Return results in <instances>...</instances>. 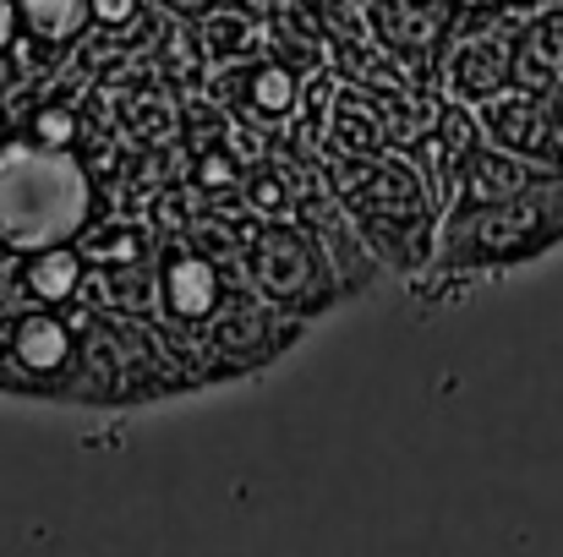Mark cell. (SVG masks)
I'll use <instances>...</instances> for the list:
<instances>
[{
	"instance_id": "1",
	"label": "cell",
	"mask_w": 563,
	"mask_h": 557,
	"mask_svg": "<svg viewBox=\"0 0 563 557\" xmlns=\"http://www.w3.org/2000/svg\"><path fill=\"white\" fill-rule=\"evenodd\" d=\"M88 176L60 148H0V246L5 252H49L66 246L88 224Z\"/></svg>"
},
{
	"instance_id": "3",
	"label": "cell",
	"mask_w": 563,
	"mask_h": 557,
	"mask_svg": "<svg viewBox=\"0 0 563 557\" xmlns=\"http://www.w3.org/2000/svg\"><path fill=\"white\" fill-rule=\"evenodd\" d=\"M176 371H187L181 361H170L165 339L132 318H93L77 334V377H71V399L66 404H148L165 399L176 388H187Z\"/></svg>"
},
{
	"instance_id": "2",
	"label": "cell",
	"mask_w": 563,
	"mask_h": 557,
	"mask_svg": "<svg viewBox=\"0 0 563 557\" xmlns=\"http://www.w3.org/2000/svg\"><path fill=\"white\" fill-rule=\"evenodd\" d=\"M563 241V186H537L493 202H454L438 230V268H504Z\"/></svg>"
},
{
	"instance_id": "6",
	"label": "cell",
	"mask_w": 563,
	"mask_h": 557,
	"mask_svg": "<svg viewBox=\"0 0 563 557\" xmlns=\"http://www.w3.org/2000/svg\"><path fill=\"white\" fill-rule=\"evenodd\" d=\"M159 301L176 323H208L219 312V274L208 257L197 252H176L165 268H159Z\"/></svg>"
},
{
	"instance_id": "9",
	"label": "cell",
	"mask_w": 563,
	"mask_h": 557,
	"mask_svg": "<svg viewBox=\"0 0 563 557\" xmlns=\"http://www.w3.org/2000/svg\"><path fill=\"white\" fill-rule=\"evenodd\" d=\"M93 5V16L99 22H121V16H132L137 11V0H88Z\"/></svg>"
},
{
	"instance_id": "4",
	"label": "cell",
	"mask_w": 563,
	"mask_h": 557,
	"mask_svg": "<svg viewBox=\"0 0 563 557\" xmlns=\"http://www.w3.org/2000/svg\"><path fill=\"white\" fill-rule=\"evenodd\" d=\"M77 377V323L55 307H0V393L71 399Z\"/></svg>"
},
{
	"instance_id": "5",
	"label": "cell",
	"mask_w": 563,
	"mask_h": 557,
	"mask_svg": "<svg viewBox=\"0 0 563 557\" xmlns=\"http://www.w3.org/2000/svg\"><path fill=\"white\" fill-rule=\"evenodd\" d=\"M257 279H263V290L279 307H318V301H329V290H318V285H329L318 246L301 230H285V224L263 230V241H257Z\"/></svg>"
},
{
	"instance_id": "8",
	"label": "cell",
	"mask_w": 563,
	"mask_h": 557,
	"mask_svg": "<svg viewBox=\"0 0 563 557\" xmlns=\"http://www.w3.org/2000/svg\"><path fill=\"white\" fill-rule=\"evenodd\" d=\"M88 16H93L88 0H16V22H22L33 38H44V44L77 38Z\"/></svg>"
},
{
	"instance_id": "7",
	"label": "cell",
	"mask_w": 563,
	"mask_h": 557,
	"mask_svg": "<svg viewBox=\"0 0 563 557\" xmlns=\"http://www.w3.org/2000/svg\"><path fill=\"white\" fill-rule=\"evenodd\" d=\"M16 279H22V296H27L33 307H60V301L77 290V279H82V257H77L71 246L27 252V263L16 268Z\"/></svg>"
},
{
	"instance_id": "10",
	"label": "cell",
	"mask_w": 563,
	"mask_h": 557,
	"mask_svg": "<svg viewBox=\"0 0 563 557\" xmlns=\"http://www.w3.org/2000/svg\"><path fill=\"white\" fill-rule=\"evenodd\" d=\"M11 33H16V5H11V0H0V49L11 44Z\"/></svg>"
}]
</instances>
